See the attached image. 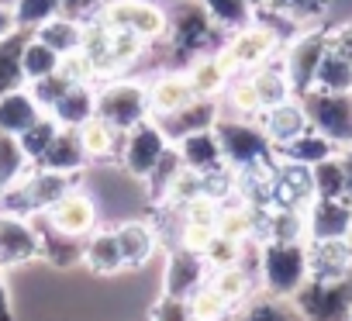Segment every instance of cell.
Listing matches in <instances>:
<instances>
[{
    "label": "cell",
    "mask_w": 352,
    "mask_h": 321,
    "mask_svg": "<svg viewBox=\"0 0 352 321\" xmlns=\"http://www.w3.org/2000/svg\"><path fill=\"white\" fill-rule=\"evenodd\" d=\"M259 276L273 297H294L311 280L307 242H273L259 245Z\"/></svg>",
    "instance_id": "obj_1"
},
{
    "label": "cell",
    "mask_w": 352,
    "mask_h": 321,
    "mask_svg": "<svg viewBox=\"0 0 352 321\" xmlns=\"http://www.w3.org/2000/svg\"><path fill=\"white\" fill-rule=\"evenodd\" d=\"M218 28H245L249 25V0H201Z\"/></svg>",
    "instance_id": "obj_45"
},
{
    "label": "cell",
    "mask_w": 352,
    "mask_h": 321,
    "mask_svg": "<svg viewBox=\"0 0 352 321\" xmlns=\"http://www.w3.org/2000/svg\"><path fill=\"white\" fill-rule=\"evenodd\" d=\"M18 25H14V14L8 11V8H0V38H4V35H11Z\"/></svg>",
    "instance_id": "obj_59"
},
{
    "label": "cell",
    "mask_w": 352,
    "mask_h": 321,
    "mask_svg": "<svg viewBox=\"0 0 352 321\" xmlns=\"http://www.w3.org/2000/svg\"><path fill=\"white\" fill-rule=\"evenodd\" d=\"M214 235H218V228L184 221V225H180V235H176V245H184V249H190V252H204V249L211 245Z\"/></svg>",
    "instance_id": "obj_53"
},
{
    "label": "cell",
    "mask_w": 352,
    "mask_h": 321,
    "mask_svg": "<svg viewBox=\"0 0 352 321\" xmlns=\"http://www.w3.org/2000/svg\"><path fill=\"white\" fill-rule=\"evenodd\" d=\"M270 4L283 14H294V18H311L321 11V0H270Z\"/></svg>",
    "instance_id": "obj_54"
},
{
    "label": "cell",
    "mask_w": 352,
    "mask_h": 321,
    "mask_svg": "<svg viewBox=\"0 0 352 321\" xmlns=\"http://www.w3.org/2000/svg\"><path fill=\"white\" fill-rule=\"evenodd\" d=\"M35 228H38V239H42V259H49V266L69 269V266L83 263V245H87V239H80V235H66V232L52 228L42 214H38Z\"/></svg>",
    "instance_id": "obj_21"
},
{
    "label": "cell",
    "mask_w": 352,
    "mask_h": 321,
    "mask_svg": "<svg viewBox=\"0 0 352 321\" xmlns=\"http://www.w3.org/2000/svg\"><path fill=\"white\" fill-rule=\"evenodd\" d=\"M59 73H63L69 83H90V80L97 76V69H94V59H90L83 49H76V52L63 56V59H59Z\"/></svg>",
    "instance_id": "obj_51"
},
{
    "label": "cell",
    "mask_w": 352,
    "mask_h": 321,
    "mask_svg": "<svg viewBox=\"0 0 352 321\" xmlns=\"http://www.w3.org/2000/svg\"><path fill=\"white\" fill-rule=\"evenodd\" d=\"M204 194V173H197V170H180L176 173V180L169 184V190H166V201L162 204H169V208H176L180 211L187 201H194V197H201Z\"/></svg>",
    "instance_id": "obj_46"
},
{
    "label": "cell",
    "mask_w": 352,
    "mask_h": 321,
    "mask_svg": "<svg viewBox=\"0 0 352 321\" xmlns=\"http://www.w3.org/2000/svg\"><path fill=\"white\" fill-rule=\"evenodd\" d=\"M221 297H228L232 304H242L252 290V280L245 273V266H225V269H214V276L208 280Z\"/></svg>",
    "instance_id": "obj_44"
},
{
    "label": "cell",
    "mask_w": 352,
    "mask_h": 321,
    "mask_svg": "<svg viewBox=\"0 0 352 321\" xmlns=\"http://www.w3.org/2000/svg\"><path fill=\"white\" fill-rule=\"evenodd\" d=\"M311 184H314V197H345V170L338 152L311 166Z\"/></svg>",
    "instance_id": "obj_40"
},
{
    "label": "cell",
    "mask_w": 352,
    "mask_h": 321,
    "mask_svg": "<svg viewBox=\"0 0 352 321\" xmlns=\"http://www.w3.org/2000/svg\"><path fill=\"white\" fill-rule=\"evenodd\" d=\"M214 135L225 152V166H232L235 173L273 166V142L266 138L263 128L245 121H214Z\"/></svg>",
    "instance_id": "obj_3"
},
{
    "label": "cell",
    "mask_w": 352,
    "mask_h": 321,
    "mask_svg": "<svg viewBox=\"0 0 352 321\" xmlns=\"http://www.w3.org/2000/svg\"><path fill=\"white\" fill-rule=\"evenodd\" d=\"M184 170V159H180V148H169L166 145V152L159 155V163L152 166V173L145 177V184H148V197L152 201H166V190H169V184L176 180V173Z\"/></svg>",
    "instance_id": "obj_41"
},
{
    "label": "cell",
    "mask_w": 352,
    "mask_h": 321,
    "mask_svg": "<svg viewBox=\"0 0 352 321\" xmlns=\"http://www.w3.org/2000/svg\"><path fill=\"white\" fill-rule=\"evenodd\" d=\"M35 38H42L49 49H56L59 56H69L83 45V25L76 18H66V14H56L49 18L42 28H35Z\"/></svg>",
    "instance_id": "obj_30"
},
{
    "label": "cell",
    "mask_w": 352,
    "mask_h": 321,
    "mask_svg": "<svg viewBox=\"0 0 352 321\" xmlns=\"http://www.w3.org/2000/svg\"><path fill=\"white\" fill-rule=\"evenodd\" d=\"M307 321H349L352 311V276L345 280H307L290 297Z\"/></svg>",
    "instance_id": "obj_4"
},
{
    "label": "cell",
    "mask_w": 352,
    "mask_h": 321,
    "mask_svg": "<svg viewBox=\"0 0 352 321\" xmlns=\"http://www.w3.org/2000/svg\"><path fill=\"white\" fill-rule=\"evenodd\" d=\"M59 8L66 18H83V14L97 11V0H59Z\"/></svg>",
    "instance_id": "obj_55"
},
{
    "label": "cell",
    "mask_w": 352,
    "mask_h": 321,
    "mask_svg": "<svg viewBox=\"0 0 352 321\" xmlns=\"http://www.w3.org/2000/svg\"><path fill=\"white\" fill-rule=\"evenodd\" d=\"M180 148V159L187 170H197V173H214L225 166V152H221V142L214 135V128H204V131H194L187 138L176 142Z\"/></svg>",
    "instance_id": "obj_19"
},
{
    "label": "cell",
    "mask_w": 352,
    "mask_h": 321,
    "mask_svg": "<svg viewBox=\"0 0 352 321\" xmlns=\"http://www.w3.org/2000/svg\"><path fill=\"white\" fill-rule=\"evenodd\" d=\"M148 321H194V318H190L187 297H169V294H162V297L152 304Z\"/></svg>",
    "instance_id": "obj_52"
},
{
    "label": "cell",
    "mask_w": 352,
    "mask_h": 321,
    "mask_svg": "<svg viewBox=\"0 0 352 321\" xmlns=\"http://www.w3.org/2000/svg\"><path fill=\"white\" fill-rule=\"evenodd\" d=\"M273 49H276V32L259 28V25H245V28H239V32L232 35V42H228L218 56L225 59V66H228L232 73H239V69H256V66H263V63L273 56Z\"/></svg>",
    "instance_id": "obj_10"
},
{
    "label": "cell",
    "mask_w": 352,
    "mask_h": 321,
    "mask_svg": "<svg viewBox=\"0 0 352 321\" xmlns=\"http://www.w3.org/2000/svg\"><path fill=\"white\" fill-rule=\"evenodd\" d=\"M283 155H287V163H300V166H314L321 163V159L335 155V142L324 138L321 131H304L300 138H294L290 145H283Z\"/></svg>",
    "instance_id": "obj_35"
},
{
    "label": "cell",
    "mask_w": 352,
    "mask_h": 321,
    "mask_svg": "<svg viewBox=\"0 0 352 321\" xmlns=\"http://www.w3.org/2000/svg\"><path fill=\"white\" fill-rule=\"evenodd\" d=\"M14 4L18 0H0V8H8V11H14Z\"/></svg>",
    "instance_id": "obj_60"
},
{
    "label": "cell",
    "mask_w": 352,
    "mask_h": 321,
    "mask_svg": "<svg viewBox=\"0 0 352 321\" xmlns=\"http://www.w3.org/2000/svg\"><path fill=\"white\" fill-rule=\"evenodd\" d=\"M42 218H45L52 228H59V232H66V235H80V239H87V235L97 228V208H94V201H90L87 194H80V190L63 194L49 211H42Z\"/></svg>",
    "instance_id": "obj_15"
},
{
    "label": "cell",
    "mask_w": 352,
    "mask_h": 321,
    "mask_svg": "<svg viewBox=\"0 0 352 321\" xmlns=\"http://www.w3.org/2000/svg\"><path fill=\"white\" fill-rule=\"evenodd\" d=\"M214 121H218V104H214V97H194L187 107L173 111V114H166V118H155L159 131H162L169 142H180V138H187V135H194V131L214 128Z\"/></svg>",
    "instance_id": "obj_16"
},
{
    "label": "cell",
    "mask_w": 352,
    "mask_h": 321,
    "mask_svg": "<svg viewBox=\"0 0 352 321\" xmlns=\"http://www.w3.org/2000/svg\"><path fill=\"white\" fill-rule=\"evenodd\" d=\"M194 97H197V93H194V87H190L187 76H180V73L159 76V80L148 87V114H152V118H166V114H173V111L187 107Z\"/></svg>",
    "instance_id": "obj_22"
},
{
    "label": "cell",
    "mask_w": 352,
    "mask_h": 321,
    "mask_svg": "<svg viewBox=\"0 0 352 321\" xmlns=\"http://www.w3.org/2000/svg\"><path fill=\"white\" fill-rule=\"evenodd\" d=\"M11 14H14V25H18V28L35 32V28H42L49 18L63 14V8H59V0H18Z\"/></svg>",
    "instance_id": "obj_43"
},
{
    "label": "cell",
    "mask_w": 352,
    "mask_h": 321,
    "mask_svg": "<svg viewBox=\"0 0 352 321\" xmlns=\"http://www.w3.org/2000/svg\"><path fill=\"white\" fill-rule=\"evenodd\" d=\"M324 52H328V38L318 35V32L300 35V38L290 45V52H287V66H283V69H287V80H290L294 93L304 97V93L314 87V73H318Z\"/></svg>",
    "instance_id": "obj_14"
},
{
    "label": "cell",
    "mask_w": 352,
    "mask_h": 321,
    "mask_svg": "<svg viewBox=\"0 0 352 321\" xmlns=\"http://www.w3.org/2000/svg\"><path fill=\"white\" fill-rule=\"evenodd\" d=\"M187 304H190V318L194 321H228L232 311H235V304L228 297H221L211 283H204L201 290H194L187 297Z\"/></svg>",
    "instance_id": "obj_38"
},
{
    "label": "cell",
    "mask_w": 352,
    "mask_h": 321,
    "mask_svg": "<svg viewBox=\"0 0 352 321\" xmlns=\"http://www.w3.org/2000/svg\"><path fill=\"white\" fill-rule=\"evenodd\" d=\"M42 118V107L38 100L32 97V90H11L0 97V131H8V135H21L28 131L35 121Z\"/></svg>",
    "instance_id": "obj_25"
},
{
    "label": "cell",
    "mask_w": 352,
    "mask_h": 321,
    "mask_svg": "<svg viewBox=\"0 0 352 321\" xmlns=\"http://www.w3.org/2000/svg\"><path fill=\"white\" fill-rule=\"evenodd\" d=\"M83 163H87V152H83V145H80L76 128H59V135L52 138V145L45 148V155L38 159L35 166L56 170V173H76Z\"/></svg>",
    "instance_id": "obj_26"
},
{
    "label": "cell",
    "mask_w": 352,
    "mask_h": 321,
    "mask_svg": "<svg viewBox=\"0 0 352 321\" xmlns=\"http://www.w3.org/2000/svg\"><path fill=\"white\" fill-rule=\"evenodd\" d=\"M69 87H73V83H69V80H66V76L56 69V73H49V76L35 80L28 90H32V97L38 100V107H42V111H52V107H56V100H59V97H63Z\"/></svg>",
    "instance_id": "obj_49"
},
{
    "label": "cell",
    "mask_w": 352,
    "mask_h": 321,
    "mask_svg": "<svg viewBox=\"0 0 352 321\" xmlns=\"http://www.w3.org/2000/svg\"><path fill=\"white\" fill-rule=\"evenodd\" d=\"M38 256H42L38 228L18 214L0 211V266H18V263H28Z\"/></svg>",
    "instance_id": "obj_11"
},
{
    "label": "cell",
    "mask_w": 352,
    "mask_h": 321,
    "mask_svg": "<svg viewBox=\"0 0 352 321\" xmlns=\"http://www.w3.org/2000/svg\"><path fill=\"white\" fill-rule=\"evenodd\" d=\"M328 49H335V52H342L345 59H352V25L342 28V32H335V35L328 38Z\"/></svg>",
    "instance_id": "obj_56"
},
{
    "label": "cell",
    "mask_w": 352,
    "mask_h": 321,
    "mask_svg": "<svg viewBox=\"0 0 352 321\" xmlns=\"http://www.w3.org/2000/svg\"><path fill=\"white\" fill-rule=\"evenodd\" d=\"M208 259L204 252H190L184 245H176L169 252V266H166V280H162V294L169 297H190L194 290H201L208 283Z\"/></svg>",
    "instance_id": "obj_12"
},
{
    "label": "cell",
    "mask_w": 352,
    "mask_h": 321,
    "mask_svg": "<svg viewBox=\"0 0 352 321\" xmlns=\"http://www.w3.org/2000/svg\"><path fill=\"white\" fill-rule=\"evenodd\" d=\"M97 21L107 25L111 32H118V28L135 32L145 42H155L169 32V18L155 4H148V0H111V4L97 14Z\"/></svg>",
    "instance_id": "obj_6"
},
{
    "label": "cell",
    "mask_w": 352,
    "mask_h": 321,
    "mask_svg": "<svg viewBox=\"0 0 352 321\" xmlns=\"http://www.w3.org/2000/svg\"><path fill=\"white\" fill-rule=\"evenodd\" d=\"M187 80H190V87H194L197 97H218V93L228 87L232 69L225 66L221 56H204V59H197V63L190 66Z\"/></svg>",
    "instance_id": "obj_31"
},
{
    "label": "cell",
    "mask_w": 352,
    "mask_h": 321,
    "mask_svg": "<svg viewBox=\"0 0 352 321\" xmlns=\"http://www.w3.org/2000/svg\"><path fill=\"white\" fill-rule=\"evenodd\" d=\"M63 128H80L83 121H90L94 114H97V93L90 90V83H73L59 100H56V107L49 111Z\"/></svg>",
    "instance_id": "obj_27"
},
{
    "label": "cell",
    "mask_w": 352,
    "mask_h": 321,
    "mask_svg": "<svg viewBox=\"0 0 352 321\" xmlns=\"http://www.w3.org/2000/svg\"><path fill=\"white\" fill-rule=\"evenodd\" d=\"M311 259V280H345L352 276V242L331 239V242H307Z\"/></svg>",
    "instance_id": "obj_17"
},
{
    "label": "cell",
    "mask_w": 352,
    "mask_h": 321,
    "mask_svg": "<svg viewBox=\"0 0 352 321\" xmlns=\"http://www.w3.org/2000/svg\"><path fill=\"white\" fill-rule=\"evenodd\" d=\"M28 163H32V159L21 148V138L0 131V194H4L8 187H14L28 173Z\"/></svg>",
    "instance_id": "obj_34"
},
{
    "label": "cell",
    "mask_w": 352,
    "mask_h": 321,
    "mask_svg": "<svg viewBox=\"0 0 352 321\" xmlns=\"http://www.w3.org/2000/svg\"><path fill=\"white\" fill-rule=\"evenodd\" d=\"M118 232V242H121V256H124V269H138L145 266L152 256H155V228H148L145 221H124Z\"/></svg>",
    "instance_id": "obj_29"
},
{
    "label": "cell",
    "mask_w": 352,
    "mask_h": 321,
    "mask_svg": "<svg viewBox=\"0 0 352 321\" xmlns=\"http://www.w3.org/2000/svg\"><path fill=\"white\" fill-rule=\"evenodd\" d=\"M204 259L211 269H225V266H239L242 263V242L239 239H228V235H214L211 245L204 249Z\"/></svg>",
    "instance_id": "obj_47"
},
{
    "label": "cell",
    "mask_w": 352,
    "mask_h": 321,
    "mask_svg": "<svg viewBox=\"0 0 352 321\" xmlns=\"http://www.w3.org/2000/svg\"><path fill=\"white\" fill-rule=\"evenodd\" d=\"M59 128H63V124H59L52 114H42V118H38V121H35L28 131H21V135H18V138H21V148L28 152L32 163H38V159L45 155V148L52 145V138L59 135Z\"/></svg>",
    "instance_id": "obj_42"
},
{
    "label": "cell",
    "mask_w": 352,
    "mask_h": 321,
    "mask_svg": "<svg viewBox=\"0 0 352 321\" xmlns=\"http://www.w3.org/2000/svg\"><path fill=\"white\" fill-rule=\"evenodd\" d=\"M239 321H307L304 314H300V307L290 300V297H259V300H252L242 314H239Z\"/></svg>",
    "instance_id": "obj_36"
},
{
    "label": "cell",
    "mask_w": 352,
    "mask_h": 321,
    "mask_svg": "<svg viewBox=\"0 0 352 321\" xmlns=\"http://www.w3.org/2000/svg\"><path fill=\"white\" fill-rule=\"evenodd\" d=\"M59 52L56 49H49L42 38H28L25 42V52H21V69H25V80L28 83H35V80H42V76H49V73H56L59 69Z\"/></svg>",
    "instance_id": "obj_39"
},
{
    "label": "cell",
    "mask_w": 352,
    "mask_h": 321,
    "mask_svg": "<svg viewBox=\"0 0 352 321\" xmlns=\"http://www.w3.org/2000/svg\"><path fill=\"white\" fill-rule=\"evenodd\" d=\"M263 131L273 145H290L294 138H300L304 131H311V118L304 111V104L297 100H283L276 107H266V121H263Z\"/></svg>",
    "instance_id": "obj_18"
},
{
    "label": "cell",
    "mask_w": 352,
    "mask_h": 321,
    "mask_svg": "<svg viewBox=\"0 0 352 321\" xmlns=\"http://www.w3.org/2000/svg\"><path fill=\"white\" fill-rule=\"evenodd\" d=\"M314 201V184H311V166L287 163L273 173V201L270 204H287V208H307Z\"/></svg>",
    "instance_id": "obj_20"
},
{
    "label": "cell",
    "mask_w": 352,
    "mask_h": 321,
    "mask_svg": "<svg viewBox=\"0 0 352 321\" xmlns=\"http://www.w3.org/2000/svg\"><path fill=\"white\" fill-rule=\"evenodd\" d=\"M142 49H145V38H138L135 32H124V28L111 32V42H107V56H104V63H100L97 76H111V73H121L124 66H131V63H135V59L142 56Z\"/></svg>",
    "instance_id": "obj_32"
},
{
    "label": "cell",
    "mask_w": 352,
    "mask_h": 321,
    "mask_svg": "<svg viewBox=\"0 0 352 321\" xmlns=\"http://www.w3.org/2000/svg\"><path fill=\"white\" fill-rule=\"evenodd\" d=\"M214 28L218 25L211 21L204 4H180L173 11V18H169V32L166 35L173 38V45L180 52H197V49H204L211 42Z\"/></svg>",
    "instance_id": "obj_13"
},
{
    "label": "cell",
    "mask_w": 352,
    "mask_h": 321,
    "mask_svg": "<svg viewBox=\"0 0 352 321\" xmlns=\"http://www.w3.org/2000/svg\"><path fill=\"white\" fill-rule=\"evenodd\" d=\"M338 159H342V170H345V197L352 201V145H349Z\"/></svg>",
    "instance_id": "obj_58"
},
{
    "label": "cell",
    "mask_w": 352,
    "mask_h": 321,
    "mask_svg": "<svg viewBox=\"0 0 352 321\" xmlns=\"http://www.w3.org/2000/svg\"><path fill=\"white\" fill-rule=\"evenodd\" d=\"M252 83H256L259 100H263V111H266V107H276V104H283V100H290V93H294V87H290V80H287V69H276V66H256Z\"/></svg>",
    "instance_id": "obj_37"
},
{
    "label": "cell",
    "mask_w": 352,
    "mask_h": 321,
    "mask_svg": "<svg viewBox=\"0 0 352 321\" xmlns=\"http://www.w3.org/2000/svg\"><path fill=\"white\" fill-rule=\"evenodd\" d=\"M352 239V201L349 197H314L307 204V242Z\"/></svg>",
    "instance_id": "obj_9"
},
{
    "label": "cell",
    "mask_w": 352,
    "mask_h": 321,
    "mask_svg": "<svg viewBox=\"0 0 352 321\" xmlns=\"http://www.w3.org/2000/svg\"><path fill=\"white\" fill-rule=\"evenodd\" d=\"M76 135H80V145H83L87 159H114V155H121L124 131L114 128L111 121H104L100 114H94L90 121H83L76 128Z\"/></svg>",
    "instance_id": "obj_23"
},
{
    "label": "cell",
    "mask_w": 352,
    "mask_h": 321,
    "mask_svg": "<svg viewBox=\"0 0 352 321\" xmlns=\"http://www.w3.org/2000/svg\"><path fill=\"white\" fill-rule=\"evenodd\" d=\"M83 263L97 273V276H114L124 269V256H121V242L118 232H90L87 245H83Z\"/></svg>",
    "instance_id": "obj_24"
},
{
    "label": "cell",
    "mask_w": 352,
    "mask_h": 321,
    "mask_svg": "<svg viewBox=\"0 0 352 321\" xmlns=\"http://www.w3.org/2000/svg\"><path fill=\"white\" fill-rule=\"evenodd\" d=\"M311 90H328V93H352V59H345L342 52L328 49L318 73H314V87Z\"/></svg>",
    "instance_id": "obj_33"
},
{
    "label": "cell",
    "mask_w": 352,
    "mask_h": 321,
    "mask_svg": "<svg viewBox=\"0 0 352 321\" xmlns=\"http://www.w3.org/2000/svg\"><path fill=\"white\" fill-rule=\"evenodd\" d=\"M349 321H352V311H349Z\"/></svg>",
    "instance_id": "obj_61"
},
{
    "label": "cell",
    "mask_w": 352,
    "mask_h": 321,
    "mask_svg": "<svg viewBox=\"0 0 352 321\" xmlns=\"http://www.w3.org/2000/svg\"><path fill=\"white\" fill-rule=\"evenodd\" d=\"M218 211H221V201H214L211 194H201V197H194V201H187V204L180 208L184 221H190V225H208V228H218Z\"/></svg>",
    "instance_id": "obj_50"
},
{
    "label": "cell",
    "mask_w": 352,
    "mask_h": 321,
    "mask_svg": "<svg viewBox=\"0 0 352 321\" xmlns=\"http://www.w3.org/2000/svg\"><path fill=\"white\" fill-rule=\"evenodd\" d=\"M97 114L111 121L121 131H131L135 124L148 121V90L138 83H107L97 93Z\"/></svg>",
    "instance_id": "obj_7"
},
{
    "label": "cell",
    "mask_w": 352,
    "mask_h": 321,
    "mask_svg": "<svg viewBox=\"0 0 352 321\" xmlns=\"http://www.w3.org/2000/svg\"><path fill=\"white\" fill-rule=\"evenodd\" d=\"M69 190H73L69 173H56V170H42L38 166L35 173H25L14 187H8L4 194H0V211L18 214V218H32V214L49 211Z\"/></svg>",
    "instance_id": "obj_2"
},
{
    "label": "cell",
    "mask_w": 352,
    "mask_h": 321,
    "mask_svg": "<svg viewBox=\"0 0 352 321\" xmlns=\"http://www.w3.org/2000/svg\"><path fill=\"white\" fill-rule=\"evenodd\" d=\"M32 35L25 28H14L11 35L0 38V97L11 93V90H21L28 80H25V69H21V52H25V42Z\"/></svg>",
    "instance_id": "obj_28"
},
{
    "label": "cell",
    "mask_w": 352,
    "mask_h": 321,
    "mask_svg": "<svg viewBox=\"0 0 352 321\" xmlns=\"http://www.w3.org/2000/svg\"><path fill=\"white\" fill-rule=\"evenodd\" d=\"M228 104H232L235 114H256V111H263V100L256 93L252 76H239V80L228 83Z\"/></svg>",
    "instance_id": "obj_48"
},
{
    "label": "cell",
    "mask_w": 352,
    "mask_h": 321,
    "mask_svg": "<svg viewBox=\"0 0 352 321\" xmlns=\"http://www.w3.org/2000/svg\"><path fill=\"white\" fill-rule=\"evenodd\" d=\"M166 145H169V138L159 131V124L142 121V124H135L131 131H124V145H121V166H124L131 177L145 180V177L152 173V166L159 163V155L166 152Z\"/></svg>",
    "instance_id": "obj_8"
},
{
    "label": "cell",
    "mask_w": 352,
    "mask_h": 321,
    "mask_svg": "<svg viewBox=\"0 0 352 321\" xmlns=\"http://www.w3.org/2000/svg\"><path fill=\"white\" fill-rule=\"evenodd\" d=\"M0 269H4V266H0ZM0 321H14V311H11V294H8L4 273H0Z\"/></svg>",
    "instance_id": "obj_57"
},
{
    "label": "cell",
    "mask_w": 352,
    "mask_h": 321,
    "mask_svg": "<svg viewBox=\"0 0 352 321\" xmlns=\"http://www.w3.org/2000/svg\"><path fill=\"white\" fill-rule=\"evenodd\" d=\"M300 104H304L314 131H321L335 145H352V93L307 90Z\"/></svg>",
    "instance_id": "obj_5"
}]
</instances>
